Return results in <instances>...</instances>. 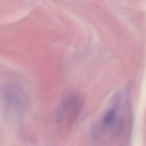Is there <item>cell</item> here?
I'll return each instance as SVG.
<instances>
[{
  "mask_svg": "<svg viewBox=\"0 0 146 146\" xmlns=\"http://www.w3.org/2000/svg\"><path fill=\"white\" fill-rule=\"evenodd\" d=\"M83 103V98L77 93H70L63 98L57 111L60 131H67L72 127L82 110Z\"/></svg>",
  "mask_w": 146,
  "mask_h": 146,
  "instance_id": "obj_1",
  "label": "cell"
}]
</instances>
